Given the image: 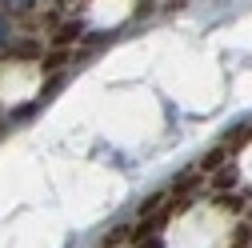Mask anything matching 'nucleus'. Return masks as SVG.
Returning <instances> with one entry per match:
<instances>
[{
    "label": "nucleus",
    "mask_w": 252,
    "mask_h": 248,
    "mask_svg": "<svg viewBox=\"0 0 252 248\" xmlns=\"http://www.w3.org/2000/svg\"><path fill=\"white\" fill-rule=\"evenodd\" d=\"M240 216L220 200H196L180 208L160 232L164 248H236Z\"/></svg>",
    "instance_id": "1"
},
{
    "label": "nucleus",
    "mask_w": 252,
    "mask_h": 248,
    "mask_svg": "<svg viewBox=\"0 0 252 248\" xmlns=\"http://www.w3.org/2000/svg\"><path fill=\"white\" fill-rule=\"evenodd\" d=\"M236 176L252 188V132L244 136V148H240V156H236Z\"/></svg>",
    "instance_id": "2"
}]
</instances>
